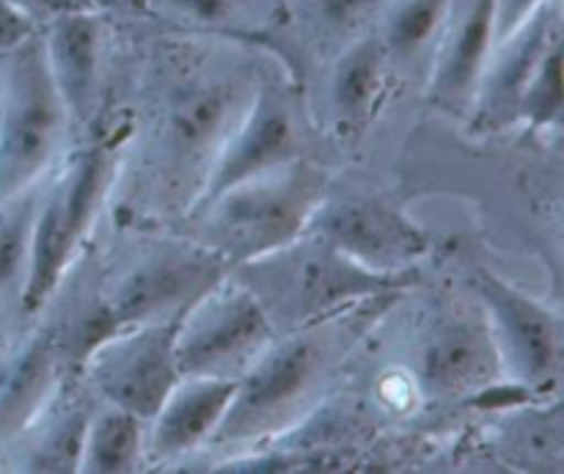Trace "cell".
<instances>
[{"mask_svg":"<svg viewBox=\"0 0 564 474\" xmlns=\"http://www.w3.org/2000/svg\"><path fill=\"white\" fill-rule=\"evenodd\" d=\"M397 298L400 292L369 298L275 334L257 362L237 378L229 411L209 446L231 450L275 439L323 408L325 391L345 367L352 347Z\"/></svg>","mask_w":564,"mask_h":474,"instance_id":"6da1fadb","label":"cell"},{"mask_svg":"<svg viewBox=\"0 0 564 474\" xmlns=\"http://www.w3.org/2000/svg\"><path fill=\"white\" fill-rule=\"evenodd\" d=\"M328 193V171L295 160L187 209V237L237 268L297 240Z\"/></svg>","mask_w":564,"mask_h":474,"instance_id":"7a4b0ae2","label":"cell"},{"mask_svg":"<svg viewBox=\"0 0 564 474\" xmlns=\"http://www.w3.org/2000/svg\"><path fill=\"white\" fill-rule=\"evenodd\" d=\"M231 273L251 287L279 334L369 298L402 295L416 281V273H375L308 229L290 246L237 265Z\"/></svg>","mask_w":564,"mask_h":474,"instance_id":"3957f363","label":"cell"},{"mask_svg":"<svg viewBox=\"0 0 564 474\" xmlns=\"http://www.w3.org/2000/svg\"><path fill=\"white\" fill-rule=\"evenodd\" d=\"M124 138L91 141L53 165L44 176L33 224L31 265L22 290V317H33L50 303L91 237L119 171Z\"/></svg>","mask_w":564,"mask_h":474,"instance_id":"277c9868","label":"cell"},{"mask_svg":"<svg viewBox=\"0 0 564 474\" xmlns=\"http://www.w3.org/2000/svg\"><path fill=\"white\" fill-rule=\"evenodd\" d=\"M42 33L0 58V198L42 180L69 136Z\"/></svg>","mask_w":564,"mask_h":474,"instance_id":"5b68a950","label":"cell"},{"mask_svg":"<svg viewBox=\"0 0 564 474\" xmlns=\"http://www.w3.org/2000/svg\"><path fill=\"white\" fill-rule=\"evenodd\" d=\"M229 270L218 254L198 246L191 237L149 254L143 262L127 270L110 287L108 295L86 314L77 331L75 358L80 362L83 353L110 334L180 317L209 284Z\"/></svg>","mask_w":564,"mask_h":474,"instance_id":"8992f818","label":"cell"},{"mask_svg":"<svg viewBox=\"0 0 564 474\" xmlns=\"http://www.w3.org/2000/svg\"><path fill=\"white\" fill-rule=\"evenodd\" d=\"M275 334L262 301L229 270L176 317V364L182 375L237 380Z\"/></svg>","mask_w":564,"mask_h":474,"instance_id":"52a82bcc","label":"cell"},{"mask_svg":"<svg viewBox=\"0 0 564 474\" xmlns=\"http://www.w3.org/2000/svg\"><path fill=\"white\" fill-rule=\"evenodd\" d=\"M468 281L499 347L507 380L540 397L556 391L562 375L560 312L494 270L477 268Z\"/></svg>","mask_w":564,"mask_h":474,"instance_id":"ba28073f","label":"cell"},{"mask_svg":"<svg viewBox=\"0 0 564 474\" xmlns=\"http://www.w3.org/2000/svg\"><path fill=\"white\" fill-rule=\"evenodd\" d=\"M176 317L105 336L80 356V378L108 406L152 419L182 378L174 351Z\"/></svg>","mask_w":564,"mask_h":474,"instance_id":"9c48e42d","label":"cell"},{"mask_svg":"<svg viewBox=\"0 0 564 474\" xmlns=\"http://www.w3.org/2000/svg\"><path fill=\"white\" fill-rule=\"evenodd\" d=\"M303 158V132L290 94L279 83L262 80L220 143L193 207L240 182Z\"/></svg>","mask_w":564,"mask_h":474,"instance_id":"30bf717a","label":"cell"},{"mask_svg":"<svg viewBox=\"0 0 564 474\" xmlns=\"http://www.w3.org/2000/svg\"><path fill=\"white\" fill-rule=\"evenodd\" d=\"M308 231L375 273H416V262L433 248L427 229L380 196H325Z\"/></svg>","mask_w":564,"mask_h":474,"instance_id":"8fae6325","label":"cell"},{"mask_svg":"<svg viewBox=\"0 0 564 474\" xmlns=\"http://www.w3.org/2000/svg\"><path fill=\"white\" fill-rule=\"evenodd\" d=\"M556 42H562V0H545L527 20L496 39L466 116L474 138L496 136L518 125L523 88Z\"/></svg>","mask_w":564,"mask_h":474,"instance_id":"7c38bea8","label":"cell"},{"mask_svg":"<svg viewBox=\"0 0 564 474\" xmlns=\"http://www.w3.org/2000/svg\"><path fill=\"white\" fill-rule=\"evenodd\" d=\"M419 391L427 400H477L507 380L499 347L479 312L438 317L419 347L413 369Z\"/></svg>","mask_w":564,"mask_h":474,"instance_id":"4fadbf2b","label":"cell"},{"mask_svg":"<svg viewBox=\"0 0 564 474\" xmlns=\"http://www.w3.org/2000/svg\"><path fill=\"white\" fill-rule=\"evenodd\" d=\"M253 88H246L242 80H220L215 86L191 88L169 108L163 127L165 165L171 163L174 180H182L185 213L202 193L209 165L251 99Z\"/></svg>","mask_w":564,"mask_h":474,"instance_id":"5bb4252c","label":"cell"},{"mask_svg":"<svg viewBox=\"0 0 564 474\" xmlns=\"http://www.w3.org/2000/svg\"><path fill=\"white\" fill-rule=\"evenodd\" d=\"M494 44L496 0H452L449 17L424 72V94L430 103L466 119Z\"/></svg>","mask_w":564,"mask_h":474,"instance_id":"9a60e30c","label":"cell"},{"mask_svg":"<svg viewBox=\"0 0 564 474\" xmlns=\"http://www.w3.org/2000/svg\"><path fill=\"white\" fill-rule=\"evenodd\" d=\"M135 11L187 33L246 42L286 55L290 0H132Z\"/></svg>","mask_w":564,"mask_h":474,"instance_id":"2e32d148","label":"cell"},{"mask_svg":"<svg viewBox=\"0 0 564 474\" xmlns=\"http://www.w3.org/2000/svg\"><path fill=\"white\" fill-rule=\"evenodd\" d=\"M237 380L182 375L147 422V466L174 463L209 446L235 397Z\"/></svg>","mask_w":564,"mask_h":474,"instance_id":"e0dca14e","label":"cell"},{"mask_svg":"<svg viewBox=\"0 0 564 474\" xmlns=\"http://www.w3.org/2000/svg\"><path fill=\"white\" fill-rule=\"evenodd\" d=\"M105 39H108L105 11H72L55 17L42 28L50 75L69 110L72 125L88 121L97 110Z\"/></svg>","mask_w":564,"mask_h":474,"instance_id":"ac0fdd59","label":"cell"},{"mask_svg":"<svg viewBox=\"0 0 564 474\" xmlns=\"http://www.w3.org/2000/svg\"><path fill=\"white\" fill-rule=\"evenodd\" d=\"M391 75L389 55L375 28L339 47L330 69V119L341 143H358L367 136Z\"/></svg>","mask_w":564,"mask_h":474,"instance_id":"d6986e66","label":"cell"},{"mask_svg":"<svg viewBox=\"0 0 564 474\" xmlns=\"http://www.w3.org/2000/svg\"><path fill=\"white\" fill-rule=\"evenodd\" d=\"M64 384V347L47 331L22 342L0 373V439L25 433Z\"/></svg>","mask_w":564,"mask_h":474,"instance_id":"ffe728a7","label":"cell"},{"mask_svg":"<svg viewBox=\"0 0 564 474\" xmlns=\"http://www.w3.org/2000/svg\"><path fill=\"white\" fill-rule=\"evenodd\" d=\"M91 413L94 408L83 391L77 395V391L66 389V384H61L58 395L22 433L31 435L25 468L31 472H77Z\"/></svg>","mask_w":564,"mask_h":474,"instance_id":"44dd1931","label":"cell"},{"mask_svg":"<svg viewBox=\"0 0 564 474\" xmlns=\"http://www.w3.org/2000/svg\"><path fill=\"white\" fill-rule=\"evenodd\" d=\"M449 9L452 0H391L386 6L375 33L389 55L391 72H427Z\"/></svg>","mask_w":564,"mask_h":474,"instance_id":"7402d4cb","label":"cell"},{"mask_svg":"<svg viewBox=\"0 0 564 474\" xmlns=\"http://www.w3.org/2000/svg\"><path fill=\"white\" fill-rule=\"evenodd\" d=\"M141 466H147V419L105 402L91 413L77 472L121 474Z\"/></svg>","mask_w":564,"mask_h":474,"instance_id":"603a6c76","label":"cell"},{"mask_svg":"<svg viewBox=\"0 0 564 474\" xmlns=\"http://www.w3.org/2000/svg\"><path fill=\"white\" fill-rule=\"evenodd\" d=\"M44 176L33 185L0 198V309L14 306L20 312L22 306V290L28 281V265H31L33 224H36Z\"/></svg>","mask_w":564,"mask_h":474,"instance_id":"cb8c5ba5","label":"cell"},{"mask_svg":"<svg viewBox=\"0 0 564 474\" xmlns=\"http://www.w3.org/2000/svg\"><path fill=\"white\" fill-rule=\"evenodd\" d=\"M391 0H290L292 31H308L345 47L350 39L372 31Z\"/></svg>","mask_w":564,"mask_h":474,"instance_id":"d4e9b609","label":"cell"},{"mask_svg":"<svg viewBox=\"0 0 564 474\" xmlns=\"http://www.w3.org/2000/svg\"><path fill=\"white\" fill-rule=\"evenodd\" d=\"M564 110V88H562V42H556L554 47L545 53V58L540 61L538 72L532 75V80L527 83L521 94V103H518V125L527 132H543L554 130L562 121Z\"/></svg>","mask_w":564,"mask_h":474,"instance_id":"484cf974","label":"cell"},{"mask_svg":"<svg viewBox=\"0 0 564 474\" xmlns=\"http://www.w3.org/2000/svg\"><path fill=\"white\" fill-rule=\"evenodd\" d=\"M25 14H31L39 25H47L50 20L61 14H72V11H105L108 14L116 6H127L135 9L132 0H14Z\"/></svg>","mask_w":564,"mask_h":474,"instance_id":"4316f807","label":"cell"},{"mask_svg":"<svg viewBox=\"0 0 564 474\" xmlns=\"http://www.w3.org/2000/svg\"><path fill=\"white\" fill-rule=\"evenodd\" d=\"M42 33V25L20 9L14 0H0V58Z\"/></svg>","mask_w":564,"mask_h":474,"instance_id":"83f0119b","label":"cell"},{"mask_svg":"<svg viewBox=\"0 0 564 474\" xmlns=\"http://www.w3.org/2000/svg\"><path fill=\"white\" fill-rule=\"evenodd\" d=\"M540 3H545V0H496V39L527 20Z\"/></svg>","mask_w":564,"mask_h":474,"instance_id":"f1b7e54d","label":"cell"}]
</instances>
